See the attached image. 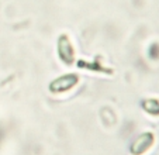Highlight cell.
<instances>
[{
  "label": "cell",
  "instance_id": "6da1fadb",
  "mask_svg": "<svg viewBox=\"0 0 159 155\" xmlns=\"http://www.w3.org/2000/svg\"><path fill=\"white\" fill-rule=\"evenodd\" d=\"M152 143H153V135L152 134H149V133H147V134H142L141 137H138V138H137V141L132 144L131 152L134 155L144 154V152L147 151V149L149 148L151 145H152Z\"/></svg>",
  "mask_w": 159,
  "mask_h": 155
},
{
  "label": "cell",
  "instance_id": "7a4b0ae2",
  "mask_svg": "<svg viewBox=\"0 0 159 155\" xmlns=\"http://www.w3.org/2000/svg\"><path fill=\"white\" fill-rule=\"evenodd\" d=\"M78 82V76L76 75H66L59 79H57L55 82L51 83V90L52 92H65V90L70 89L73 85Z\"/></svg>",
  "mask_w": 159,
  "mask_h": 155
}]
</instances>
